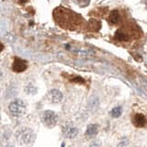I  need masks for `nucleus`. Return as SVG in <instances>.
<instances>
[{"label":"nucleus","mask_w":147,"mask_h":147,"mask_svg":"<svg viewBox=\"0 0 147 147\" xmlns=\"http://www.w3.org/2000/svg\"><path fill=\"white\" fill-rule=\"evenodd\" d=\"M54 18L60 25L66 29H76L84 20L76 13H74L66 8L59 7L54 11Z\"/></svg>","instance_id":"1"},{"label":"nucleus","mask_w":147,"mask_h":147,"mask_svg":"<svg viewBox=\"0 0 147 147\" xmlns=\"http://www.w3.org/2000/svg\"><path fill=\"white\" fill-rule=\"evenodd\" d=\"M15 137L18 144L23 146H29L32 144L35 140L34 131L27 127L18 129L15 133Z\"/></svg>","instance_id":"2"},{"label":"nucleus","mask_w":147,"mask_h":147,"mask_svg":"<svg viewBox=\"0 0 147 147\" xmlns=\"http://www.w3.org/2000/svg\"><path fill=\"white\" fill-rule=\"evenodd\" d=\"M26 110H27L26 104L21 99H15L11 101L8 105V111L11 116L14 118H20L22 116H24Z\"/></svg>","instance_id":"3"},{"label":"nucleus","mask_w":147,"mask_h":147,"mask_svg":"<svg viewBox=\"0 0 147 147\" xmlns=\"http://www.w3.org/2000/svg\"><path fill=\"white\" fill-rule=\"evenodd\" d=\"M41 121L47 127L53 128L58 123L59 118L57 114L53 110H45L41 115Z\"/></svg>","instance_id":"4"},{"label":"nucleus","mask_w":147,"mask_h":147,"mask_svg":"<svg viewBox=\"0 0 147 147\" xmlns=\"http://www.w3.org/2000/svg\"><path fill=\"white\" fill-rule=\"evenodd\" d=\"M62 131L63 136L67 138V139H75L78 135V132H79L77 127L72 122H67L65 124H63Z\"/></svg>","instance_id":"5"},{"label":"nucleus","mask_w":147,"mask_h":147,"mask_svg":"<svg viewBox=\"0 0 147 147\" xmlns=\"http://www.w3.org/2000/svg\"><path fill=\"white\" fill-rule=\"evenodd\" d=\"M28 68L27 62L24 60H21L20 58H16L14 60V62L12 63V70L16 73H21L24 72L26 69Z\"/></svg>","instance_id":"6"},{"label":"nucleus","mask_w":147,"mask_h":147,"mask_svg":"<svg viewBox=\"0 0 147 147\" xmlns=\"http://www.w3.org/2000/svg\"><path fill=\"white\" fill-rule=\"evenodd\" d=\"M48 98L53 104L60 103L63 99V93L58 89H53L49 92Z\"/></svg>","instance_id":"7"},{"label":"nucleus","mask_w":147,"mask_h":147,"mask_svg":"<svg viewBox=\"0 0 147 147\" xmlns=\"http://www.w3.org/2000/svg\"><path fill=\"white\" fill-rule=\"evenodd\" d=\"M132 122L136 127H144L147 123V121H146V118L144 116V115L138 113L135 115L134 117H133Z\"/></svg>","instance_id":"8"},{"label":"nucleus","mask_w":147,"mask_h":147,"mask_svg":"<svg viewBox=\"0 0 147 147\" xmlns=\"http://www.w3.org/2000/svg\"><path fill=\"white\" fill-rule=\"evenodd\" d=\"M98 132V126L96 124H90L86 129V134L88 136H95Z\"/></svg>","instance_id":"9"},{"label":"nucleus","mask_w":147,"mask_h":147,"mask_svg":"<svg viewBox=\"0 0 147 147\" xmlns=\"http://www.w3.org/2000/svg\"><path fill=\"white\" fill-rule=\"evenodd\" d=\"M109 20L112 24H117L119 20V13L118 10H113L109 15Z\"/></svg>","instance_id":"10"},{"label":"nucleus","mask_w":147,"mask_h":147,"mask_svg":"<svg viewBox=\"0 0 147 147\" xmlns=\"http://www.w3.org/2000/svg\"><path fill=\"white\" fill-rule=\"evenodd\" d=\"M121 112H122L121 107H116V108H114V109H111V111H110V115H111L113 118H119L121 115Z\"/></svg>","instance_id":"11"},{"label":"nucleus","mask_w":147,"mask_h":147,"mask_svg":"<svg viewBox=\"0 0 147 147\" xmlns=\"http://www.w3.org/2000/svg\"><path fill=\"white\" fill-rule=\"evenodd\" d=\"M32 89H33V90H37L36 87H35V86H31V85L26 86V88H25V90H26L27 93H28V94H30V95L35 94V92H34V91H32Z\"/></svg>","instance_id":"12"},{"label":"nucleus","mask_w":147,"mask_h":147,"mask_svg":"<svg viewBox=\"0 0 147 147\" xmlns=\"http://www.w3.org/2000/svg\"><path fill=\"white\" fill-rule=\"evenodd\" d=\"M129 144V141L127 138H122V139L119 141V146H121V147H125L127 146Z\"/></svg>","instance_id":"13"},{"label":"nucleus","mask_w":147,"mask_h":147,"mask_svg":"<svg viewBox=\"0 0 147 147\" xmlns=\"http://www.w3.org/2000/svg\"><path fill=\"white\" fill-rule=\"evenodd\" d=\"M89 147H100V144H99L98 142H93L89 145Z\"/></svg>","instance_id":"14"},{"label":"nucleus","mask_w":147,"mask_h":147,"mask_svg":"<svg viewBox=\"0 0 147 147\" xmlns=\"http://www.w3.org/2000/svg\"><path fill=\"white\" fill-rule=\"evenodd\" d=\"M3 76H4V74H3V71L0 69V81L2 80V78H3Z\"/></svg>","instance_id":"15"},{"label":"nucleus","mask_w":147,"mask_h":147,"mask_svg":"<svg viewBox=\"0 0 147 147\" xmlns=\"http://www.w3.org/2000/svg\"><path fill=\"white\" fill-rule=\"evenodd\" d=\"M3 50H4V45L1 42H0V53H1Z\"/></svg>","instance_id":"16"},{"label":"nucleus","mask_w":147,"mask_h":147,"mask_svg":"<svg viewBox=\"0 0 147 147\" xmlns=\"http://www.w3.org/2000/svg\"><path fill=\"white\" fill-rule=\"evenodd\" d=\"M0 93H1V90H0Z\"/></svg>","instance_id":"17"}]
</instances>
